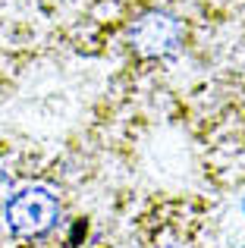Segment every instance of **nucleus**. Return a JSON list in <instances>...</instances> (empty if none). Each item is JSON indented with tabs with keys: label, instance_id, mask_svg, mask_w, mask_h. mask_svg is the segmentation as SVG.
<instances>
[{
	"label": "nucleus",
	"instance_id": "nucleus-1",
	"mask_svg": "<svg viewBox=\"0 0 245 248\" xmlns=\"http://www.w3.org/2000/svg\"><path fill=\"white\" fill-rule=\"evenodd\" d=\"M6 226L22 239H35L54 230L60 220V201L47 186H25L6 201Z\"/></svg>",
	"mask_w": 245,
	"mask_h": 248
},
{
	"label": "nucleus",
	"instance_id": "nucleus-2",
	"mask_svg": "<svg viewBox=\"0 0 245 248\" xmlns=\"http://www.w3.org/2000/svg\"><path fill=\"white\" fill-rule=\"evenodd\" d=\"M129 44L138 57L145 60H157L167 57L183 44V19L173 16L167 10H151L145 16L135 19V25L129 29Z\"/></svg>",
	"mask_w": 245,
	"mask_h": 248
},
{
	"label": "nucleus",
	"instance_id": "nucleus-3",
	"mask_svg": "<svg viewBox=\"0 0 245 248\" xmlns=\"http://www.w3.org/2000/svg\"><path fill=\"white\" fill-rule=\"evenodd\" d=\"M10 198H13V179H10V173L0 167V211L6 207V201H10Z\"/></svg>",
	"mask_w": 245,
	"mask_h": 248
}]
</instances>
